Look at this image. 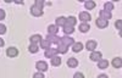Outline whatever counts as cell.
<instances>
[{
  "label": "cell",
  "mask_w": 122,
  "mask_h": 78,
  "mask_svg": "<svg viewBox=\"0 0 122 78\" xmlns=\"http://www.w3.org/2000/svg\"><path fill=\"white\" fill-rule=\"evenodd\" d=\"M65 24H66V17L61 16V17H57V18H56V23H55L56 27H60V26L64 27Z\"/></svg>",
  "instance_id": "obj_12"
},
{
  "label": "cell",
  "mask_w": 122,
  "mask_h": 78,
  "mask_svg": "<svg viewBox=\"0 0 122 78\" xmlns=\"http://www.w3.org/2000/svg\"><path fill=\"white\" fill-rule=\"evenodd\" d=\"M86 46H87L88 50H90V51H94V50H95V48H97V42H95V40H88Z\"/></svg>",
  "instance_id": "obj_10"
},
{
  "label": "cell",
  "mask_w": 122,
  "mask_h": 78,
  "mask_svg": "<svg viewBox=\"0 0 122 78\" xmlns=\"http://www.w3.org/2000/svg\"><path fill=\"white\" fill-rule=\"evenodd\" d=\"M100 58H101V53H99V51H92V54H90V60L99 61Z\"/></svg>",
  "instance_id": "obj_11"
},
{
  "label": "cell",
  "mask_w": 122,
  "mask_h": 78,
  "mask_svg": "<svg viewBox=\"0 0 122 78\" xmlns=\"http://www.w3.org/2000/svg\"><path fill=\"white\" fill-rule=\"evenodd\" d=\"M59 32V27H56L55 24H51L48 27V33L49 35H56V33Z\"/></svg>",
  "instance_id": "obj_8"
},
{
  "label": "cell",
  "mask_w": 122,
  "mask_h": 78,
  "mask_svg": "<svg viewBox=\"0 0 122 78\" xmlns=\"http://www.w3.org/2000/svg\"><path fill=\"white\" fill-rule=\"evenodd\" d=\"M57 51L61 53V54H65L67 51V46L64 45V44H59V48H57Z\"/></svg>",
  "instance_id": "obj_24"
},
{
  "label": "cell",
  "mask_w": 122,
  "mask_h": 78,
  "mask_svg": "<svg viewBox=\"0 0 122 78\" xmlns=\"http://www.w3.org/2000/svg\"><path fill=\"white\" fill-rule=\"evenodd\" d=\"M104 7H105V11H111V10L114 9V4L112 3H105L104 4Z\"/></svg>",
  "instance_id": "obj_27"
},
{
  "label": "cell",
  "mask_w": 122,
  "mask_h": 78,
  "mask_svg": "<svg viewBox=\"0 0 122 78\" xmlns=\"http://www.w3.org/2000/svg\"><path fill=\"white\" fill-rule=\"evenodd\" d=\"M50 43L49 40H46V39H42V40H40V46H42L43 49H49L50 48Z\"/></svg>",
  "instance_id": "obj_22"
},
{
  "label": "cell",
  "mask_w": 122,
  "mask_h": 78,
  "mask_svg": "<svg viewBox=\"0 0 122 78\" xmlns=\"http://www.w3.org/2000/svg\"><path fill=\"white\" fill-rule=\"evenodd\" d=\"M36 66H37V70H39V72H44L48 70V63L44 61H38Z\"/></svg>",
  "instance_id": "obj_3"
},
{
  "label": "cell",
  "mask_w": 122,
  "mask_h": 78,
  "mask_svg": "<svg viewBox=\"0 0 122 78\" xmlns=\"http://www.w3.org/2000/svg\"><path fill=\"white\" fill-rule=\"evenodd\" d=\"M60 44H64V45H66L67 48L70 46V45H73L75 44V40L71 37H68V35H65V37H62L61 38V43Z\"/></svg>",
  "instance_id": "obj_1"
},
{
  "label": "cell",
  "mask_w": 122,
  "mask_h": 78,
  "mask_svg": "<svg viewBox=\"0 0 122 78\" xmlns=\"http://www.w3.org/2000/svg\"><path fill=\"white\" fill-rule=\"evenodd\" d=\"M51 65L53 66H60L61 65V58L59 56H53L51 57Z\"/></svg>",
  "instance_id": "obj_21"
},
{
  "label": "cell",
  "mask_w": 122,
  "mask_h": 78,
  "mask_svg": "<svg viewBox=\"0 0 122 78\" xmlns=\"http://www.w3.org/2000/svg\"><path fill=\"white\" fill-rule=\"evenodd\" d=\"M30 14H32L33 16H36V17H39V16L43 15V10L33 5L32 7H30Z\"/></svg>",
  "instance_id": "obj_2"
},
{
  "label": "cell",
  "mask_w": 122,
  "mask_h": 78,
  "mask_svg": "<svg viewBox=\"0 0 122 78\" xmlns=\"http://www.w3.org/2000/svg\"><path fill=\"white\" fill-rule=\"evenodd\" d=\"M15 3H16V4H23V1H21V0H16Z\"/></svg>",
  "instance_id": "obj_36"
},
{
  "label": "cell",
  "mask_w": 122,
  "mask_h": 78,
  "mask_svg": "<svg viewBox=\"0 0 122 78\" xmlns=\"http://www.w3.org/2000/svg\"><path fill=\"white\" fill-rule=\"evenodd\" d=\"M112 66L115 68H120L122 66V60H121V57H115L114 60H112Z\"/></svg>",
  "instance_id": "obj_18"
},
{
  "label": "cell",
  "mask_w": 122,
  "mask_h": 78,
  "mask_svg": "<svg viewBox=\"0 0 122 78\" xmlns=\"http://www.w3.org/2000/svg\"><path fill=\"white\" fill-rule=\"evenodd\" d=\"M107 24H109V21H106L104 18H98L97 20V26L99 28H105V27H107Z\"/></svg>",
  "instance_id": "obj_9"
},
{
  "label": "cell",
  "mask_w": 122,
  "mask_h": 78,
  "mask_svg": "<svg viewBox=\"0 0 122 78\" xmlns=\"http://www.w3.org/2000/svg\"><path fill=\"white\" fill-rule=\"evenodd\" d=\"M76 23H77V20H76V17H73V16H70L68 18H66V24H68V26H71V27H73Z\"/></svg>",
  "instance_id": "obj_17"
},
{
  "label": "cell",
  "mask_w": 122,
  "mask_h": 78,
  "mask_svg": "<svg viewBox=\"0 0 122 78\" xmlns=\"http://www.w3.org/2000/svg\"><path fill=\"white\" fill-rule=\"evenodd\" d=\"M57 53H59L57 49L49 48V49H46V50H45V56H46V57H53V56H56Z\"/></svg>",
  "instance_id": "obj_7"
},
{
  "label": "cell",
  "mask_w": 122,
  "mask_h": 78,
  "mask_svg": "<svg viewBox=\"0 0 122 78\" xmlns=\"http://www.w3.org/2000/svg\"><path fill=\"white\" fill-rule=\"evenodd\" d=\"M67 66H70V67H76V66H78V60H77V58H75V57L68 58V60H67Z\"/></svg>",
  "instance_id": "obj_15"
},
{
  "label": "cell",
  "mask_w": 122,
  "mask_h": 78,
  "mask_svg": "<svg viewBox=\"0 0 122 78\" xmlns=\"http://www.w3.org/2000/svg\"><path fill=\"white\" fill-rule=\"evenodd\" d=\"M90 15L88 14V12H81L79 14V20H81V21H83V23H88L89 21H90Z\"/></svg>",
  "instance_id": "obj_5"
},
{
  "label": "cell",
  "mask_w": 122,
  "mask_h": 78,
  "mask_svg": "<svg viewBox=\"0 0 122 78\" xmlns=\"http://www.w3.org/2000/svg\"><path fill=\"white\" fill-rule=\"evenodd\" d=\"M38 50H39V48H38V45H37V44H30V45H29V51L32 53V54L37 53Z\"/></svg>",
  "instance_id": "obj_26"
},
{
  "label": "cell",
  "mask_w": 122,
  "mask_h": 78,
  "mask_svg": "<svg viewBox=\"0 0 122 78\" xmlns=\"http://www.w3.org/2000/svg\"><path fill=\"white\" fill-rule=\"evenodd\" d=\"M115 26H116L117 29H120V31H121V27H122V21H121V20H118V21L115 23Z\"/></svg>",
  "instance_id": "obj_31"
},
{
  "label": "cell",
  "mask_w": 122,
  "mask_h": 78,
  "mask_svg": "<svg viewBox=\"0 0 122 78\" xmlns=\"http://www.w3.org/2000/svg\"><path fill=\"white\" fill-rule=\"evenodd\" d=\"M90 29V26H89V23H81L79 24V31L82 32V33H86V32H88Z\"/></svg>",
  "instance_id": "obj_19"
},
{
  "label": "cell",
  "mask_w": 122,
  "mask_h": 78,
  "mask_svg": "<svg viewBox=\"0 0 122 78\" xmlns=\"http://www.w3.org/2000/svg\"><path fill=\"white\" fill-rule=\"evenodd\" d=\"M6 55H7L9 57H15V56L18 55V50H17L16 48L11 46V48H9L7 50H6Z\"/></svg>",
  "instance_id": "obj_4"
},
{
  "label": "cell",
  "mask_w": 122,
  "mask_h": 78,
  "mask_svg": "<svg viewBox=\"0 0 122 78\" xmlns=\"http://www.w3.org/2000/svg\"><path fill=\"white\" fill-rule=\"evenodd\" d=\"M100 18H104V20H110L111 18V12L109 11H105V10H101L100 11Z\"/></svg>",
  "instance_id": "obj_14"
},
{
  "label": "cell",
  "mask_w": 122,
  "mask_h": 78,
  "mask_svg": "<svg viewBox=\"0 0 122 78\" xmlns=\"http://www.w3.org/2000/svg\"><path fill=\"white\" fill-rule=\"evenodd\" d=\"M46 40H49L50 43H54V44H60L61 43V38H59V37H56V35H49L48 34V37H46Z\"/></svg>",
  "instance_id": "obj_6"
},
{
  "label": "cell",
  "mask_w": 122,
  "mask_h": 78,
  "mask_svg": "<svg viewBox=\"0 0 122 78\" xmlns=\"http://www.w3.org/2000/svg\"><path fill=\"white\" fill-rule=\"evenodd\" d=\"M33 78H44V74L42 72H37L33 74Z\"/></svg>",
  "instance_id": "obj_29"
},
{
  "label": "cell",
  "mask_w": 122,
  "mask_h": 78,
  "mask_svg": "<svg viewBox=\"0 0 122 78\" xmlns=\"http://www.w3.org/2000/svg\"><path fill=\"white\" fill-rule=\"evenodd\" d=\"M107 66H109V61L107 60H103V58H100V60L98 61V67L101 68V70L107 68Z\"/></svg>",
  "instance_id": "obj_13"
},
{
  "label": "cell",
  "mask_w": 122,
  "mask_h": 78,
  "mask_svg": "<svg viewBox=\"0 0 122 78\" xmlns=\"http://www.w3.org/2000/svg\"><path fill=\"white\" fill-rule=\"evenodd\" d=\"M98 78H109L106 74H100V76H98Z\"/></svg>",
  "instance_id": "obj_34"
},
{
  "label": "cell",
  "mask_w": 122,
  "mask_h": 78,
  "mask_svg": "<svg viewBox=\"0 0 122 78\" xmlns=\"http://www.w3.org/2000/svg\"><path fill=\"white\" fill-rule=\"evenodd\" d=\"M5 32H6V27H5L4 24L0 23V34H4Z\"/></svg>",
  "instance_id": "obj_30"
},
{
  "label": "cell",
  "mask_w": 122,
  "mask_h": 78,
  "mask_svg": "<svg viewBox=\"0 0 122 78\" xmlns=\"http://www.w3.org/2000/svg\"><path fill=\"white\" fill-rule=\"evenodd\" d=\"M84 6H86V9L92 10V9L95 7V3H94V1H86V3H84Z\"/></svg>",
  "instance_id": "obj_25"
},
{
  "label": "cell",
  "mask_w": 122,
  "mask_h": 78,
  "mask_svg": "<svg viewBox=\"0 0 122 78\" xmlns=\"http://www.w3.org/2000/svg\"><path fill=\"white\" fill-rule=\"evenodd\" d=\"M73 78H84V76H83L82 73H81V72H77V73H75Z\"/></svg>",
  "instance_id": "obj_32"
},
{
  "label": "cell",
  "mask_w": 122,
  "mask_h": 78,
  "mask_svg": "<svg viewBox=\"0 0 122 78\" xmlns=\"http://www.w3.org/2000/svg\"><path fill=\"white\" fill-rule=\"evenodd\" d=\"M64 32H65L66 34H71V33L75 32V29H73V27H71V26H68V24H65V26H64Z\"/></svg>",
  "instance_id": "obj_23"
},
{
  "label": "cell",
  "mask_w": 122,
  "mask_h": 78,
  "mask_svg": "<svg viewBox=\"0 0 122 78\" xmlns=\"http://www.w3.org/2000/svg\"><path fill=\"white\" fill-rule=\"evenodd\" d=\"M44 0H36V4H34V6H37V7H39V9H42L43 10V6H44Z\"/></svg>",
  "instance_id": "obj_28"
},
{
  "label": "cell",
  "mask_w": 122,
  "mask_h": 78,
  "mask_svg": "<svg viewBox=\"0 0 122 78\" xmlns=\"http://www.w3.org/2000/svg\"><path fill=\"white\" fill-rule=\"evenodd\" d=\"M82 49H83V44H82V43H75V44L72 45V50H73L75 53H79Z\"/></svg>",
  "instance_id": "obj_20"
},
{
  "label": "cell",
  "mask_w": 122,
  "mask_h": 78,
  "mask_svg": "<svg viewBox=\"0 0 122 78\" xmlns=\"http://www.w3.org/2000/svg\"><path fill=\"white\" fill-rule=\"evenodd\" d=\"M30 43L32 44H37V43H39L40 40H42V35H39V34H34V35H32L30 37Z\"/></svg>",
  "instance_id": "obj_16"
},
{
  "label": "cell",
  "mask_w": 122,
  "mask_h": 78,
  "mask_svg": "<svg viewBox=\"0 0 122 78\" xmlns=\"http://www.w3.org/2000/svg\"><path fill=\"white\" fill-rule=\"evenodd\" d=\"M1 46H4V40L0 38V48H1Z\"/></svg>",
  "instance_id": "obj_35"
},
{
  "label": "cell",
  "mask_w": 122,
  "mask_h": 78,
  "mask_svg": "<svg viewBox=\"0 0 122 78\" xmlns=\"http://www.w3.org/2000/svg\"><path fill=\"white\" fill-rule=\"evenodd\" d=\"M4 18H5V11L4 10H0V21L4 20Z\"/></svg>",
  "instance_id": "obj_33"
}]
</instances>
